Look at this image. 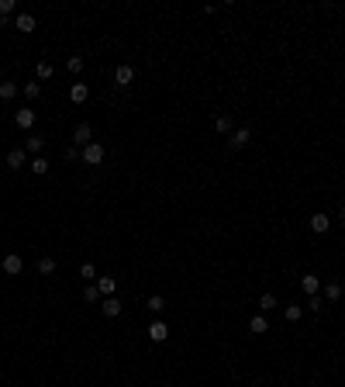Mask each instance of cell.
<instances>
[{"label": "cell", "instance_id": "1", "mask_svg": "<svg viewBox=\"0 0 345 387\" xmlns=\"http://www.w3.org/2000/svg\"><path fill=\"white\" fill-rule=\"evenodd\" d=\"M104 156H107V149H104L100 142H90V145L79 152V159H83L87 166H100V163H104Z\"/></svg>", "mask_w": 345, "mask_h": 387}, {"label": "cell", "instance_id": "2", "mask_svg": "<svg viewBox=\"0 0 345 387\" xmlns=\"http://www.w3.org/2000/svg\"><path fill=\"white\" fill-rule=\"evenodd\" d=\"M90 142H94V128H90L87 121H83V125H76V132H73V145H76V149H87Z\"/></svg>", "mask_w": 345, "mask_h": 387}, {"label": "cell", "instance_id": "3", "mask_svg": "<svg viewBox=\"0 0 345 387\" xmlns=\"http://www.w3.org/2000/svg\"><path fill=\"white\" fill-rule=\"evenodd\" d=\"M145 335H149V339H152V342H166V339H169V325H166V322H162V318H155L152 325H149V329H145Z\"/></svg>", "mask_w": 345, "mask_h": 387}, {"label": "cell", "instance_id": "4", "mask_svg": "<svg viewBox=\"0 0 345 387\" xmlns=\"http://www.w3.org/2000/svg\"><path fill=\"white\" fill-rule=\"evenodd\" d=\"M0 266H4V273H11V277H18V273L24 270V259H21L18 252H7V256L0 259Z\"/></svg>", "mask_w": 345, "mask_h": 387}, {"label": "cell", "instance_id": "5", "mask_svg": "<svg viewBox=\"0 0 345 387\" xmlns=\"http://www.w3.org/2000/svg\"><path fill=\"white\" fill-rule=\"evenodd\" d=\"M249 142H252V132H249V128H235V132L228 135V149H245Z\"/></svg>", "mask_w": 345, "mask_h": 387}, {"label": "cell", "instance_id": "6", "mask_svg": "<svg viewBox=\"0 0 345 387\" xmlns=\"http://www.w3.org/2000/svg\"><path fill=\"white\" fill-rule=\"evenodd\" d=\"M114 83H117V87H132V83H135V66L121 62V66L114 69Z\"/></svg>", "mask_w": 345, "mask_h": 387}, {"label": "cell", "instance_id": "7", "mask_svg": "<svg viewBox=\"0 0 345 387\" xmlns=\"http://www.w3.org/2000/svg\"><path fill=\"white\" fill-rule=\"evenodd\" d=\"M328 228H331V218H328L325 211H314V214H311V232H314V235H325Z\"/></svg>", "mask_w": 345, "mask_h": 387}, {"label": "cell", "instance_id": "8", "mask_svg": "<svg viewBox=\"0 0 345 387\" xmlns=\"http://www.w3.org/2000/svg\"><path fill=\"white\" fill-rule=\"evenodd\" d=\"M14 28H18L21 35H31V31H35V14H28V11H21L18 18H14Z\"/></svg>", "mask_w": 345, "mask_h": 387}, {"label": "cell", "instance_id": "9", "mask_svg": "<svg viewBox=\"0 0 345 387\" xmlns=\"http://www.w3.org/2000/svg\"><path fill=\"white\" fill-rule=\"evenodd\" d=\"M14 125H18V128H24V132H28V128H35V111H31V107H18Z\"/></svg>", "mask_w": 345, "mask_h": 387}, {"label": "cell", "instance_id": "10", "mask_svg": "<svg viewBox=\"0 0 345 387\" xmlns=\"http://www.w3.org/2000/svg\"><path fill=\"white\" fill-rule=\"evenodd\" d=\"M21 149H24V152H28V156H41V149H45V138H41V135H35V132H31V135L24 138V145H21Z\"/></svg>", "mask_w": 345, "mask_h": 387}, {"label": "cell", "instance_id": "11", "mask_svg": "<svg viewBox=\"0 0 345 387\" xmlns=\"http://www.w3.org/2000/svg\"><path fill=\"white\" fill-rule=\"evenodd\" d=\"M28 170H31L35 176H45L49 170H52V163H49L45 156H31V159H28Z\"/></svg>", "mask_w": 345, "mask_h": 387}, {"label": "cell", "instance_id": "12", "mask_svg": "<svg viewBox=\"0 0 345 387\" xmlns=\"http://www.w3.org/2000/svg\"><path fill=\"white\" fill-rule=\"evenodd\" d=\"M300 290H304L307 297H314V294L321 290V277H314V273H307V277H300Z\"/></svg>", "mask_w": 345, "mask_h": 387}, {"label": "cell", "instance_id": "13", "mask_svg": "<svg viewBox=\"0 0 345 387\" xmlns=\"http://www.w3.org/2000/svg\"><path fill=\"white\" fill-rule=\"evenodd\" d=\"M97 290H100V297H114L117 280L114 277H97Z\"/></svg>", "mask_w": 345, "mask_h": 387}, {"label": "cell", "instance_id": "14", "mask_svg": "<svg viewBox=\"0 0 345 387\" xmlns=\"http://www.w3.org/2000/svg\"><path fill=\"white\" fill-rule=\"evenodd\" d=\"M87 97H90V87H87V83H73V87H69V100H73V104H87Z\"/></svg>", "mask_w": 345, "mask_h": 387}, {"label": "cell", "instance_id": "15", "mask_svg": "<svg viewBox=\"0 0 345 387\" xmlns=\"http://www.w3.org/2000/svg\"><path fill=\"white\" fill-rule=\"evenodd\" d=\"M7 166H11V170L28 166V152H24V149H11V152H7Z\"/></svg>", "mask_w": 345, "mask_h": 387}, {"label": "cell", "instance_id": "16", "mask_svg": "<svg viewBox=\"0 0 345 387\" xmlns=\"http://www.w3.org/2000/svg\"><path fill=\"white\" fill-rule=\"evenodd\" d=\"M342 294H345V290H342V284H338V280H328V284H325V294H321V297H325V301H338Z\"/></svg>", "mask_w": 345, "mask_h": 387}, {"label": "cell", "instance_id": "17", "mask_svg": "<svg viewBox=\"0 0 345 387\" xmlns=\"http://www.w3.org/2000/svg\"><path fill=\"white\" fill-rule=\"evenodd\" d=\"M18 94H21L18 83H11V80H4V83H0V100H14Z\"/></svg>", "mask_w": 345, "mask_h": 387}, {"label": "cell", "instance_id": "18", "mask_svg": "<svg viewBox=\"0 0 345 387\" xmlns=\"http://www.w3.org/2000/svg\"><path fill=\"white\" fill-rule=\"evenodd\" d=\"M145 308L152 311V315H162V311H166V297H162V294H152V297L145 301Z\"/></svg>", "mask_w": 345, "mask_h": 387}, {"label": "cell", "instance_id": "19", "mask_svg": "<svg viewBox=\"0 0 345 387\" xmlns=\"http://www.w3.org/2000/svg\"><path fill=\"white\" fill-rule=\"evenodd\" d=\"M249 332H255V335H263V332H269V322H266V315H252V322H249Z\"/></svg>", "mask_w": 345, "mask_h": 387}, {"label": "cell", "instance_id": "20", "mask_svg": "<svg viewBox=\"0 0 345 387\" xmlns=\"http://www.w3.org/2000/svg\"><path fill=\"white\" fill-rule=\"evenodd\" d=\"M104 315H107V318H117V315H121V301H117V297H104Z\"/></svg>", "mask_w": 345, "mask_h": 387}, {"label": "cell", "instance_id": "21", "mask_svg": "<svg viewBox=\"0 0 345 387\" xmlns=\"http://www.w3.org/2000/svg\"><path fill=\"white\" fill-rule=\"evenodd\" d=\"M52 73H56V66H52L49 59H41L38 66H35V76H38V80H49V76H52Z\"/></svg>", "mask_w": 345, "mask_h": 387}, {"label": "cell", "instance_id": "22", "mask_svg": "<svg viewBox=\"0 0 345 387\" xmlns=\"http://www.w3.org/2000/svg\"><path fill=\"white\" fill-rule=\"evenodd\" d=\"M38 273L41 277H52V273H56V259H52V256H41L38 259Z\"/></svg>", "mask_w": 345, "mask_h": 387}, {"label": "cell", "instance_id": "23", "mask_svg": "<svg viewBox=\"0 0 345 387\" xmlns=\"http://www.w3.org/2000/svg\"><path fill=\"white\" fill-rule=\"evenodd\" d=\"M276 304H280V301H276V294H273V290H266V294L259 297V311H273Z\"/></svg>", "mask_w": 345, "mask_h": 387}, {"label": "cell", "instance_id": "24", "mask_svg": "<svg viewBox=\"0 0 345 387\" xmlns=\"http://www.w3.org/2000/svg\"><path fill=\"white\" fill-rule=\"evenodd\" d=\"M283 318H287V322H300V318H304V308H300V304H287Z\"/></svg>", "mask_w": 345, "mask_h": 387}, {"label": "cell", "instance_id": "25", "mask_svg": "<svg viewBox=\"0 0 345 387\" xmlns=\"http://www.w3.org/2000/svg\"><path fill=\"white\" fill-rule=\"evenodd\" d=\"M21 94L28 97V100H35V97L41 94V83H35V80H31V83H24V87H21Z\"/></svg>", "mask_w": 345, "mask_h": 387}, {"label": "cell", "instance_id": "26", "mask_svg": "<svg viewBox=\"0 0 345 387\" xmlns=\"http://www.w3.org/2000/svg\"><path fill=\"white\" fill-rule=\"evenodd\" d=\"M214 128H218L221 135H231V132H235V128H231V118H228V114H221V118H218V121H214Z\"/></svg>", "mask_w": 345, "mask_h": 387}, {"label": "cell", "instance_id": "27", "mask_svg": "<svg viewBox=\"0 0 345 387\" xmlns=\"http://www.w3.org/2000/svg\"><path fill=\"white\" fill-rule=\"evenodd\" d=\"M18 11V0H0V18H11Z\"/></svg>", "mask_w": 345, "mask_h": 387}, {"label": "cell", "instance_id": "28", "mask_svg": "<svg viewBox=\"0 0 345 387\" xmlns=\"http://www.w3.org/2000/svg\"><path fill=\"white\" fill-rule=\"evenodd\" d=\"M79 277H83L87 284H94V280H97V270H94V263H83V266H79Z\"/></svg>", "mask_w": 345, "mask_h": 387}, {"label": "cell", "instance_id": "29", "mask_svg": "<svg viewBox=\"0 0 345 387\" xmlns=\"http://www.w3.org/2000/svg\"><path fill=\"white\" fill-rule=\"evenodd\" d=\"M83 301H90V304H94V301H100V290H97V284H87V287H83Z\"/></svg>", "mask_w": 345, "mask_h": 387}, {"label": "cell", "instance_id": "30", "mask_svg": "<svg viewBox=\"0 0 345 387\" xmlns=\"http://www.w3.org/2000/svg\"><path fill=\"white\" fill-rule=\"evenodd\" d=\"M66 66H69V73H83V56H69Z\"/></svg>", "mask_w": 345, "mask_h": 387}, {"label": "cell", "instance_id": "31", "mask_svg": "<svg viewBox=\"0 0 345 387\" xmlns=\"http://www.w3.org/2000/svg\"><path fill=\"white\" fill-rule=\"evenodd\" d=\"M325 308V297H321V294H314V297H311V311H321Z\"/></svg>", "mask_w": 345, "mask_h": 387}, {"label": "cell", "instance_id": "32", "mask_svg": "<svg viewBox=\"0 0 345 387\" xmlns=\"http://www.w3.org/2000/svg\"><path fill=\"white\" fill-rule=\"evenodd\" d=\"M79 152H83V149H76V145H69V149H66V159H79Z\"/></svg>", "mask_w": 345, "mask_h": 387}, {"label": "cell", "instance_id": "33", "mask_svg": "<svg viewBox=\"0 0 345 387\" xmlns=\"http://www.w3.org/2000/svg\"><path fill=\"white\" fill-rule=\"evenodd\" d=\"M338 225H345V208H338Z\"/></svg>", "mask_w": 345, "mask_h": 387}]
</instances>
